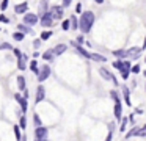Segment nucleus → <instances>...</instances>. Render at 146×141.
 <instances>
[{
	"mask_svg": "<svg viewBox=\"0 0 146 141\" xmlns=\"http://www.w3.org/2000/svg\"><path fill=\"white\" fill-rule=\"evenodd\" d=\"M94 24V13L93 11H85L80 14L79 19V28L82 30V33H90L91 27Z\"/></svg>",
	"mask_w": 146,
	"mask_h": 141,
	"instance_id": "obj_1",
	"label": "nucleus"
},
{
	"mask_svg": "<svg viewBox=\"0 0 146 141\" xmlns=\"http://www.w3.org/2000/svg\"><path fill=\"white\" fill-rule=\"evenodd\" d=\"M47 135H49V130L46 127H36L35 128V138L36 141H47Z\"/></svg>",
	"mask_w": 146,
	"mask_h": 141,
	"instance_id": "obj_2",
	"label": "nucleus"
},
{
	"mask_svg": "<svg viewBox=\"0 0 146 141\" xmlns=\"http://www.w3.org/2000/svg\"><path fill=\"white\" fill-rule=\"evenodd\" d=\"M49 75H50V66L42 64V66H41V69H39V74H38V80H39V83H42V81L47 80Z\"/></svg>",
	"mask_w": 146,
	"mask_h": 141,
	"instance_id": "obj_3",
	"label": "nucleus"
},
{
	"mask_svg": "<svg viewBox=\"0 0 146 141\" xmlns=\"http://www.w3.org/2000/svg\"><path fill=\"white\" fill-rule=\"evenodd\" d=\"M99 74H101L102 77L105 78V80H111L115 86H118V80H116V77H115V75L111 74V72L108 71V69H105V68H99Z\"/></svg>",
	"mask_w": 146,
	"mask_h": 141,
	"instance_id": "obj_4",
	"label": "nucleus"
},
{
	"mask_svg": "<svg viewBox=\"0 0 146 141\" xmlns=\"http://www.w3.org/2000/svg\"><path fill=\"white\" fill-rule=\"evenodd\" d=\"M38 16L36 14H33V13H27L25 16H24V24L25 25H29V27H32V25H36L38 24Z\"/></svg>",
	"mask_w": 146,
	"mask_h": 141,
	"instance_id": "obj_5",
	"label": "nucleus"
},
{
	"mask_svg": "<svg viewBox=\"0 0 146 141\" xmlns=\"http://www.w3.org/2000/svg\"><path fill=\"white\" fill-rule=\"evenodd\" d=\"M141 52H143L141 47H130L129 50H126L127 58H129V60H137L140 55H141Z\"/></svg>",
	"mask_w": 146,
	"mask_h": 141,
	"instance_id": "obj_6",
	"label": "nucleus"
},
{
	"mask_svg": "<svg viewBox=\"0 0 146 141\" xmlns=\"http://www.w3.org/2000/svg\"><path fill=\"white\" fill-rule=\"evenodd\" d=\"M46 99V88L42 85H39L36 88V97H35V103H41Z\"/></svg>",
	"mask_w": 146,
	"mask_h": 141,
	"instance_id": "obj_7",
	"label": "nucleus"
},
{
	"mask_svg": "<svg viewBox=\"0 0 146 141\" xmlns=\"http://www.w3.org/2000/svg\"><path fill=\"white\" fill-rule=\"evenodd\" d=\"M113 115H115L116 122H119L121 119H123V102L115 103V107H113Z\"/></svg>",
	"mask_w": 146,
	"mask_h": 141,
	"instance_id": "obj_8",
	"label": "nucleus"
},
{
	"mask_svg": "<svg viewBox=\"0 0 146 141\" xmlns=\"http://www.w3.org/2000/svg\"><path fill=\"white\" fill-rule=\"evenodd\" d=\"M41 25L42 27H52V24H54V17H52V14H50V11L49 13H46L44 16H41Z\"/></svg>",
	"mask_w": 146,
	"mask_h": 141,
	"instance_id": "obj_9",
	"label": "nucleus"
},
{
	"mask_svg": "<svg viewBox=\"0 0 146 141\" xmlns=\"http://www.w3.org/2000/svg\"><path fill=\"white\" fill-rule=\"evenodd\" d=\"M14 99L19 102V105H21V108H22V113H27V108H29V103H27V99L25 97H22L21 96V93H16L14 94Z\"/></svg>",
	"mask_w": 146,
	"mask_h": 141,
	"instance_id": "obj_10",
	"label": "nucleus"
},
{
	"mask_svg": "<svg viewBox=\"0 0 146 141\" xmlns=\"http://www.w3.org/2000/svg\"><path fill=\"white\" fill-rule=\"evenodd\" d=\"M72 46L76 47L77 53H80V55H82V56H85V58H90V60H91V53H90V52H88V50H86V49H83V47L80 46L79 42H76V41H72Z\"/></svg>",
	"mask_w": 146,
	"mask_h": 141,
	"instance_id": "obj_11",
	"label": "nucleus"
},
{
	"mask_svg": "<svg viewBox=\"0 0 146 141\" xmlns=\"http://www.w3.org/2000/svg\"><path fill=\"white\" fill-rule=\"evenodd\" d=\"M50 14L54 19H61L63 17V8L61 6H52L50 8Z\"/></svg>",
	"mask_w": 146,
	"mask_h": 141,
	"instance_id": "obj_12",
	"label": "nucleus"
},
{
	"mask_svg": "<svg viewBox=\"0 0 146 141\" xmlns=\"http://www.w3.org/2000/svg\"><path fill=\"white\" fill-rule=\"evenodd\" d=\"M121 91H123V97H124V103L126 105H132V100H130V89L127 86H123L121 88Z\"/></svg>",
	"mask_w": 146,
	"mask_h": 141,
	"instance_id": "obj_13",
	"label": "nucleus"
},
{
	"mask_svg": "<svg viewBox=\"0 0 146 141\" xmlns=\"http://www.w3.org/2000/svg\"><path fill=\"white\" fill-rule=\"evenodd\" d=\"M27 9H29V3H25V2L14 6V13L16 14H24V13H27Z\"/></svg>",
	"mask_w": 146,
	"mask_h": 141,
	"instance_id": "obj_14",
	"label": "nucleus"
},
{
	"mask_svg": "<svg viewBox=\"0 0 146 141\" xmlns=\"http://www.w3.org/2000/svg\"><path fill=\"white\" fill-rule=\"evenodd\" d=\"M68 50V46L66 44H58V46H55L54 47V53H55V56H58V55H63L64 52Z\"/></svg>",
	"mask_w": 146,
	"mask_h": 141,
	"instance_id": "obj_15",
	"label": "nucleus"
},
{
	"mask_svg": "<svg viewBox=\"0 0 146 141\" xmlns=\"http://www.w3.org/2000/svg\"><path fill=\"white\" fill-rule=\"evenodd\" d=\"M111 66H113L115 69H118L119 72H124V71H126V68H124V61H123V60H116V61H113V64H111Z\"/></svg>",
	"mask_w": 146,
	"mask_h": 141,
	"instance_id": "obj_16",
	"label": "nucleus"
},
{
	"mask_svg": "<svg viewBox=\"0 0 146 141\" xmlns=\"http://www.w3.org/2000/svg\"><path fill=\"white\" fill-rule=\"evenodd\" d=\"M54 56H55L54 49H49V50H46V52L42 53V58H44L46 61H52V60H54Z\"/></svg>",
	"mask_w": 146,
	"mask_h": 141,
	"instance_id": "obj_17",
	"label": "nucleus"
},
{
	"mask_svg": "<svg viewBox=\"0 0 146 141\" xmlns=\"http://www.w3.org/2000/svg\"><path fill=\"white\" fill-rule=\"evenodd\" d=\"M38 13H39V16H44L46 13H49V11H47V2H46V0H42V2L39 3Z\"/></svg>",
	"mask_w": 146,
	"mask_h": 141,
	"instance_id": "obj_18",
	"label": "nucleus"
},
{
	"mask_svg": "<svg viewBox=\"0 0 146 141\" xmlns=\"http://www.w3.org/2000/svg\"><path fill=\"white\" fill-rule=\"evenodd\" d=\"M17 88H19V91H25V77L24 75L17 77Z\"/></svg>",
	"mask_w": 146,
	"mask_h": 141,
	"instance_id": "obj_19",
	"label": "nucleus"
},
{
	"mask_svg": "<svg viewBox=\"0 0 146 141\" xmlns=\"http://www.w3.org/2000/svg\"><path fill=\"white\" fill-rule=\"evenodd\" d=\"M30 71L36 75L39 74V68H38V61H36V60H32V61H30Z\"/></svg>",
	"mask_w": 146,
	"mask_h": 141,
	"instance_id": "obj_20",
	"label": "nucleus"
},
{
	"mask_svg": "<svg viewBox=\"0 0 146 141\" xmlns=\"http://www.w3.org/2000/svg\"><path fill=\"white\" fill-rule=\"evenodd\" d=\"M17 30H19V31H22V33H30V34H32L33 33V30H32V28H29V25H25V24H19V25H17Z\"/></svg>",
	"mask_w": 146,
	"mask_h": 141,
	"instance_id": "obj_21",
	"label": "nucleus"
},
{
	"mask_svg": "<svg viewBox=\"0 0 146 141\" xmlns=\"http://www.w3.org/2000/svg\"><path fill=\"white\" fill-rule=\"evenodd\" d=\"M91 60H94V61H98V63H105L107 61V58H105L104 55H99V53H91Z\"/></svg>",
	"mask_w": 146,
	"mask_h": 141,
	"instance_id": "obj_22",
	"label": "nucleus"
},
{
	"mask_svg": "<svg viewBox=\"0 0 146 141\" xmlns=\"http://www.w3.org/2000/svg\"><path fill=\"white\" fill-rule=\"evenodd\" d=\"M113 55L116 56V58L123 60V58H126V56H127V53H126V50L119 49V50H113Z\"/></svg>",
	"mask_w": 146,
	"mask_h": 141,
	"instance_id": "obj_23",
	"label": "nucleus"
},
{
	"mask_svg": "<svg viewBox=\"0 0 146 141\" xmlns=\"http://www.w3.org/2000/svg\"><path fill=\"white\" fill-rule=\"evenodd\" d=\"M33 124H35V127H41V118H39V115L38 113H35L33 115Z\"/></svg>",
	"mask_w": 146,
	"mask_h": 141,
	"instance_id": "obj_24",
	"label": "nucleus"
},
{
	"mask_svg": "<svg viewBox=\"0 0 146 141\" xmlns=\"http://www.w3.org/2000/svg\"><path fill=\"white\" fill-rule=\"evenodd\" d=\"M110 97L113 99V102H115V103L121 102V97H119V94H118L116 91H110Z\"/></svg>",
	"mask_w": 146,
	"mask_h": 141,
	"instance_id": "obj_25",
	"label": "nucleus"
},
{
	"mask_svg": "<svg viewBox=\"0 0 146 141\" xmlns=\"http://www.w3.org/2000/svg\"><path fill=\"white\" fill-rule=\"evenodd\" d=\"M13 38H14L16 41H24L25 33H22V31H16V33H13Z\"/></svg>",
	"mask_w": 146,
	"mask_h": 141,
	"instance_id": "obj_26",
	"label": "nucleus"
},
{
	"mask_svg": "<svg viewBox=\"0 0 146 141\" xmlns=\"http://www.w3.org/2000/svg\"><path fill=\"white\" fill-rule=\"evenodd\" d=\"M71 28H72V30H77V28H79V21H77L76 16L71 17Z\"/></svg>",
	"mask_w": 146,
	"mask_h": 141,
	"instance_id": "obj_27",
	"label": "nucleus"
},
{
	"mask_svg": "<svg viewBox=\"0 0 146 141\" xmlns=\"http://www.w3.org/2000/svg\"><path fill=\"white\" fill-rule=\"evenodd\" d=\"M14 135H16V140L17 141H21V140H22V135H21V127H19V125H14Z\"/></svg>",
	"mask_w": 146,
	"mask_h": 141,
	"instance_id": "obj_28",
	"label": "nucleus"
},
{
	"mask_svg": "<svg viewBox=\"0 0 146 141\" xmlns=\"http://www.w3.org/2000/svg\"><path fill=\"white\" fill-rule=\"evenodd\" d=\"M61 28H63L64 31H66V30H71V19H66V21L61 22Z\"/></svg>",
	"mask_w": 146,
	"mask_h": 141,
	"instance_id": "obj_29",
	"label": "nucleus"
},
{
	"mask_svg": "<svg viewBox=\"0 0 146 141\" xmlns=\"http://www.w3.org/2000/svg\"><path fill=\"white\" fill-rule=\"evenodd\" d=\"M127 122H129V118L121 119V127H119L121 132H126V130H127Z\"/></svg>",
	"mask_w": 146,
	"mask_h": 141,
	"instance_id": "obj_30",
	"label": "nucleus"
},
{
	"mask_svg": "<svg viewBox=\"0 0 146 141\" xmlns=\"http://www.w3.org/2000/svg\"><path fill=\"white\" fill-rule=\"evenodd\" d=\"M25 68H27V64H25V60H24V58L17 60V69H21V71H24Z\"/></svg>",
	"mask_w": 146,
	"mask_h": 141,
	"instance_id": "obj_31",
	"label": "nucleus"
},
{
	"mask_svg": "<svg viewBox=\"0 0 146 141\" xmlns=\"http://www.w3.org/2000/svg\"><path fill=\"white\" fill-rule=\"evenodd\" d=\"M138 128H140V127H132V128H130V130H129V132H127V133H126V138L135 136V133H137V130H138Z\"/></svg>",
	"mask_w": 146,
	"mask_h": 141,
	"instance_id": "obj_32",
	"label": "nucleus"
},
{
	"mask_svg": "<svg viewBox=\"0 0 146 141\" xmlns=\"http://www.w3.org/2000/svg\"><path fill=\"white\" fill-rule=\"evenodd\" d=\"M19 127L22 128V130L27 127V119H25V116H21V119H19Z\"/></svg>",
	"mask_w": 146,
	"mask_h": 141,
	"instance_id": "obj_33",
	"label": "nucleus"
},
{
	"mask_svg": "<svg viewBox=\"0 0 146 141\" xmlns=\"http://www.w3.org/2000/svg\"><path fill=\"white\" fill-rule=\"evenodd\" d=\"M52 36V31H42L41 33V41H47Z\"/></svg>",
	"mask_w": 146,
	"mask_h": 141,
	"instance_id": "obj_34",
	"label": "nucleus"
},
{
	"mask_svg": "<svg viewBox=\"0 0 146 141\" xmlns=\"http://www.w3.org/2000/svg\"><path fill=\"white\" fill-rule=\"evenodd\" d=\"M13 47H11V44L8 42H3V44H0V50H11Z\"/></svg>",
	"mask_w": 146,
	"mask_h": 141,
	"instance_id": "obj_35",
	"label": "nucleus"
},
{
	"mask_svg": "<svg viewBox=\"0 0 146 141\" xmlns=\"http://www.w3.org/2000/svg\"><path fill=\"white\" fill-rule=\"evenodd\" d=\"M140 71H141L140 64H133V66H132V69H130V72H133V74H140Z\"/></svg>",
	"mask_w": 146,
	"mask_h": 141,
	"instance_id": "obj_36",
	"label": "nucleus"
},
{
	"mask_svg": "<svg viewBox=\"0 0 146 141\" xmlns=\"http://www.w3.org/2000/svg\"><path fill=\"white\" fill-rule=\"evenodd\" d=\"M0 22H3V24H10V19H8L5 14H0Z\"/></svg>",
	"mask_w": 146,
	"mask_h": 141,
	"instance_id": "obj_37",
	"label": "nucleus"
},
{
	"mask_svg": "<svg viewBox=\"0 0 146 141\" xmlns=\"http://www.w3.org/2000/svg\"><path fill=\"white\" fill-rule=\"evenodd\" d=\"M13 52H14V55L17 56V60H21V58H22V56H24L22 53H21V50H19V49H13Z\"/></svg>",
	"mask_w": 146,
	"mask_h": 141,
	"instance_id": "obj_38",
	"label": "nucleus"
},
{
	"mask_svg": "<svg viewBox=\"0 0 146 141\" xmlns=\"http://www.w3.org/2000/svg\"><path fill=\"white\" fill-rule=\"evenodd\" d=\"M8 2H10V0H3V2H2V5H0V8H2V11H5V9L8 8Z\"/></svg>",
	"mask_w": 146,
	"mask_h": 141,
	"instance_id": "obj_39",
	"label": "nucleus"
},
{
	"mask_svg": "<svg viewBox=\"0 0 146 141\" xmlns=\"http://www.w3.org/2000/svg\"><path fill=\"white\" fill-rule=\"evenodd\" d=\"M129 72H130V71H124V72H121V78H123V80H127V78H129Z\"/></svg>",
	"mask_w": 146,
	"mask_h": 141,
	"instance_id": "obj_40",
	"label": "nucleus"
},
{
	"mask_svg": "<svg viewBox=\"0 0 146 141\" xmlns=\"http://www.w3.org/2000/svg\"><path fill=\"white\" fill-rule=\"evenodd\" d=\"M39 46H41V39H35V41H33V47H35V49H38Z\"/></svg>",
	"mask_w": 146,
	"mask_h": 141,
	"instance_id": "obj_41",
	"label": "nucleus"
},
{
	"mask_svg": "<svg viewBox=\"0 0 146 141\" xmlns=\"http://www.w3.org/2000/svg\"><path fill=\"white\" fill-rule=\"evenodd\" d=\"M76 13H82V3H77V6H76Z\"/></svg>",
	"mask_w": 146,
	"mask_h": 141,
	"instance_id": "obj_42",
	"label": "nucleus"
},
{
	"mask_svg": "<svg viewBox=\"0 0 146 141\" xmlns=\"http://www.w3.org/2000/svg\"><path fill=\"white\" fill-rule=\"evenodd\" d=\"M111 138H113V133H111V132H108V135H107V138H105V141H111Z\"/></svg>",
	"mask_w": 146,
	"mask_h": 141,
	"instance_id": "obj_43",
	"label": "nucleus"
},
{
	"mask_svg": "<svg viewBox=\"0 0 146 141\" xmlns=\"http://www.w3.org/2000/svg\"><path fill=\"white\" fill-rule=\"evenodd\" d=\"M72 3V0H63V6H69Z\"/></svg>",
	"mask_w": 146,
	"mask_h": 141,
	"instance_id": "obj_44",
	"label": "nucleus"
},
{
	"mask_svg": "<svg viewBox=\"0 0 146 141\" xmlns=\"http://www.w3.org/2000/svg\"><path fill=\"white\" fill-rule=\"evenodd\" d=\"M77 41H79V44L82 46V44H83V36H79V38H77Z\"/></svg>",
	"mask_w": 146,
	"mask_h": 141,
	"instance_id": "obj_45",
	"label": "nucleus"
},
{
	"mask_svg": "<svg viewBox=\"0 0 146 141\" xmlns=\"http://www.w3.org/2000/svg\"><path fill=\"white\" fill-rule=\"evenodd\" d=\"M24 97H25V99H29V91H27V89L24 91Z\"/></svg>",
	"mask_w": 146,
	"mask_h": 141,
	"instance_id": "obj_46",
	"label": "nucleus"
},
{
	"mask_svg": "<svg viewBox=\"0 0 146 141\" xmlns=\"http://www.w3.org/2000/svg\"><path fill=\"white\" fill-rule=\"evenodd\" d=\"M96 3H98V5H102V3H104V0H94Z\"/></svg>",
	"mask_w": 146,
	"mask_h": 141,
	"instance_id": "obj_47",
	"label": "nucleus"
},
{
	"mask_svg": "<svg viewBox=\"0 0 146 141\" xmlns=\"http://www.w3.org/2000/svg\"><path fill=\"white\" fill-rule=\"evenodd\" d=\"M146 47V36H145V42H143V46H141V49H145Z\"/></svg>",
	"mask_w": 146,
	"mask_h": 141,
	"instance_id": "obj_48",
	"label": "nucleus"
},
{
	"mask_svg": "<svg viewBox=\"0 0 146 141\" xmlns=\"http://www.w3.org/2000/svg\"><path fill=\"white\" fill-rule=\"evenodd\" d=\"M141 128H143V130H146V124H145V125H141Z\"/></svg>",
	"mask_w": 146,
	"mask_h": 141,
	"instance_id": "obj_49",
	"label": "nucleus"
},
{
	"mask_svg": "<svg viewBox=\"0 0 146 141\" xmlns=\"http://www.w3.org/2000/svg\"><path fill=\"white\" fill-rule=\"evenodd\" d=\"M21 141H27V138H25V136H22V140H21Z\"/></svg>",
	"mask_w": 146,
	"mask_h": 141,
	"instance_id": "obj_50",
	"label": "nucleus"
},
{
	"mask_svg": "<svg viewBox=\"0 0 146 141\" xmlns=\"http://www.w3.org/2000/svg\"><path fill=\"white\" fill-rule=\"evenodd\" d=\"M143 75H145V77H146V71H143Z\"/></svg>",
	"mask_w": 146,
	"mask_h": 141,
	"instance_id": "obj_51",
	"label": "nucleus"
},
{
	"mask_svg": "<svg viewBox=\"0 0 146 141\" xmlns=\"http://www.w3.org/2000/svg\"><path fill=\"white\" fill-rule=\"evenodd\" d=\"M145 61H146V58H145Z\"/></svg>",
	"mask_w": 146,
	"mask_h": 141,
	"instance_id": "obj_52",
	"label": "nucleus"
}]
</instances>
